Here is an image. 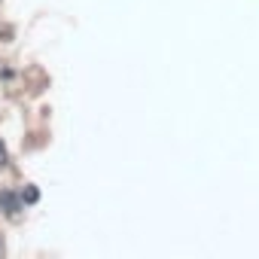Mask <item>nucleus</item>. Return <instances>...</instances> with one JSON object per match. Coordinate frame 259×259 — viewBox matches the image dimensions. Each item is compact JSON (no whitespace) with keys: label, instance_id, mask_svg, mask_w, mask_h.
Segmentation results:
<instances>
[{"label":"nucleus","instance_id":"3","mask_svg":"<svg viewBox=\"0 0 259 259\" xmlns=\"http://www.w3.org/2000/svg\"><path fill=\"white\" fill-rule=\"evenodd\" d=\"M7 165V147H4V141H0V168Z\"/></svg>","mask_w":259,"mask_h":259},{"label":"nucleus","instance_id":"1","mask_svg":"<svg viewBox=\"0 0 259 259\" xmlns=\"http://www.w3.org/2000/svg\"><path fill=\"white\" fill-rule=\"evenodd\" d=\"M0 207H4V213H7V217H16V213L22 210V198H19L16 192L4 189V192H0Z\"/></svg>","mask_w":259,"mask_h":259},{"label":"nucleus","instance_id":"2","mask_svg":"<svg viewBox=\"0 0 259 259\" xmlns=\"http://www.w3.org/2000/svg\"><path fill=\"white\" fill-rule=\"evenodd\" d=\"M40 198V192H37V186H28L25 192H22V201H37Z\"/></svg>","mask_w":259,"mask_h":259}]
</instances>
